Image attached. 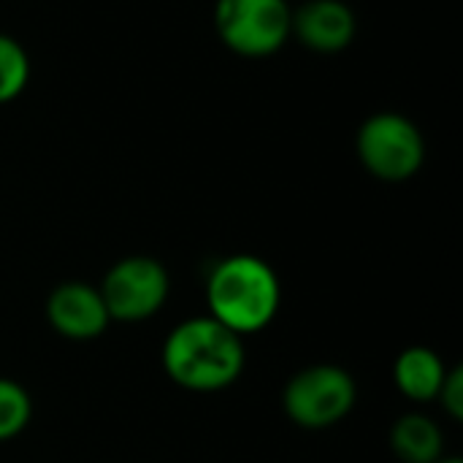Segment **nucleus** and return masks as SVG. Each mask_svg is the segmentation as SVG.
Returning a JSON list of instances; mask_svg holds the SVG:
<instances>
[{
  "label": "nucleus",
  "mask_w": 463,
  "mask_h": 463,
  "mask_svg": "<svg viewBox=\"0 0 463 463\" xmlns=\"http://www.w3.org/2000/svg\"><path fill=\"white\" fill-rule=\"evenodd\" d=\"M30 81V57L22 43L0 33V103H8L24 92Z\"/></svg>",
  "instance_id": "9b49d317"
},
{
  "label": "nucleus",
  "mask_w": 463,
  "mask_h": 463,
  "mask_svg": "<svg viewBox=\"0 0 463 463\" xmlns=\"http://www.w3.org/2000/svg\"><path fill=\"white\" fill-rule=\"evenodd\" d=\"M288 0H217L214 30L241 57H271L290 41Z\"/></svg>",
  "instance_id": "20e7f679"
},
{
  "label": "nucleus",
  "mask_w": 463,
  "mask_h": 463,
  "mask_svg": "<svg viewBox=\"0 0 463 463\" xmlns=\"http://www.w3.org/2000/svg\"><path fill=\"white\" fill-rule=\"evenodd\" d=\"M206 298L217 323L239 336L255 334L266 328L279 309V279L266 260L233 255L212 271Z\"/></svg>",
  "instance_id": "f03ea898"
},
{
  "label": "nucleus",
  "mask_w": 463,
  "mask_h": 463,
  "mask_svg": "<svg viewBox=\"0 0 463 463\" xmlns=\"http://www.w3.org/2000/svg\"><path fill=\"white\" fill-rule=\"evenodd\" d=\"M364 168L383 182L412 179L426 160V138L420 128L396 111L372 114L355 136Z\"/></svg>",
  "instance_id": "7ed1b4c3"
},
{
  "label": "nucleus",
  "mask_w": 463,
  "mask_h": 463,
  "mask_svg": "<svg viewBox=\"0 0 463 463\" xmlns=\"http://www.w3.org/2000/svg\"><path fill=\"white\" fill-rule=\"evenodd\" d=\"M358 19L342 0H307L293 11L290 35L317 54H336L355 41Z\"/></svg>",
  "instance_id": "0eeeda50"
},
{
  "label": "nucleus",
  "mask_w": 463,
  "mask_h": 463,
  "mask_svg": "<svg viewBox=\"0 0 463 463\" xmlns=\"http://www.w3.org/2000/svg\"><path fill=\"white\" fill-rule=\"evenodd\" d=\"M282 404L296 426L328 429L355 407V383L339 366H309L288 383Z\"/></svg>",
  "instance_id": "39448f33"
},
{
  "label": "nucleus",
  "mask_w": 463,
  "mask_h": 463,
  "mask_svg": "<svg viewBox=\"0 0 463 463\" xmlns=\"http://www.w3.org/2000/svg\"><path fill=\"white\" fill-rule=\"evenodd\" d=\"M437 396L442 399V404H445L448 415H450L453 420H461L463 418V372L461 369L448 372V377H445V383H442V388H439V393H437Z\"/></svg>",
  "instance_id": "ddd939ff"
},
{
  "label": "nucleus",
  "mask_w": 463,
  "mask_h": 463,
  "mask_svg": "<svg viewBox=\"0 0 463 463\" xmlns=\"http://www.w3.org/2000/svg\"><path fill=\"white\" fill-rule=\"evenodd\" d=\"M30 415H33V402L27 391L14 380L0 377V442L22 434L30 423Z\"/></svg>",
  "instance_id": "f8f14e48"
},
{
  "label": "nucleus",
  "mask_w": 463,
  "mask_h": 463,
  "mask_svg": "<svg viewBox=\"0 0 463 463\" xmlns=\"http://www.w3.org/2000/svg\"><path fill=\"white\" fill-rule=\"evenodd\" d=\"M448 369L442 358L429 347H410L399 355L393 366V380L399 391L412 402H431L437 399Z\"/></svg>",
  "instance_id": "1a4fd4ad"
},
{
  "label": "nucleus",
  "mask_w": 463,
  "mask_h": 463,
  "mask_svg": "<svg viewBox=\"0 0 463 463\" xmlns=\"http://www.w3.org/2000/svg\"><path fill=\"white\" fill-rule=\"evenodd\" d=\"M46 317L57 334L65 339H95L109 326V309L100 298V290L84 282H65L60 285L46 301Z\"/></svg>",
  "instance_id": "6e6552de"
},
{
  "label": "nucleus",
  "mask_w": 463,
  "mask_h": 463,
  "mask_svg": "<svg viewBox=\"0 0 463 463\" xmlns=\"http://www.w3.org/2000/svg\"><path fill=\"white\" fill-rule=\"evenodd\" d=\"M437 463H461V458H445V461L439 458V461H437Z\"/></svg>",
  "instance_id": "4468645a"
},
{
  "label": "nucleus",
  "mask_w": 463,
  "mask_h": 463,
  "mask_svg": "<svg viewBox=\"0 0 463 463\" xmlns=\"http://www.w3.org/2000/svg\"><path fill=\"white\" fill-rule=\"evenodd\" d=\"M168 377L187 391H222L244 369L241 336L209 317H193L176 326L163 347Z\"/></svg>",
  "instance_id": "f257e3e1"
},
{
  "label": "nucleus",
  "mask_w": 463,
  "mask_h": 463,
  "mask_svg": "<svg viewBox=\"0 0 463 463\" xmlns=\"http://www.w3.org/2000/svg\"><path fill=\"white\" fill-rule=\"evenodd\" d=\"M391 448L404 463H437L442 458V431L423 415H407L393 426Z\"/></svg>",
  "instance_id": "9d476101"
},
{
  "label": "nucleus",
  "mask_w": 463,
  "mask_h": 463,
  "mask_svg": "<svg viewBox=\"0 0 463 463\" xmlns=\"http://www.w3.org/2000/svg\"><path fill=\"white\" fill-rule=\"evenodd\" d=\"M168 296V274L152 258H125L109 269L100 298L111 320L136 323L152 317Z\"/></svg>",
  "instance_id": "423d86ee"
}]
</instances>
